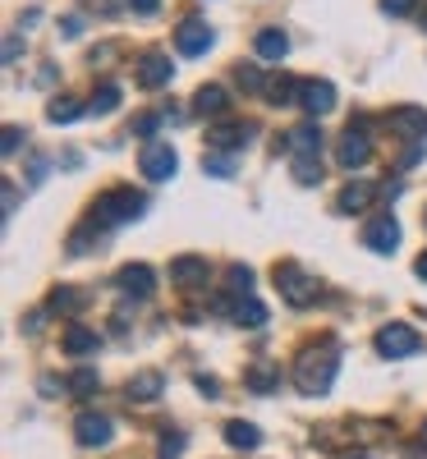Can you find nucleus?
Listing matches in <instances>:
<instances>
[{
  "label": "nucleus",
  "mask_w": 427,
  "mask_h": 459,
  "mask_svg": "<svg viewBox=\"0 0 427 459\" xmlns=\"http://www.w3.org/2000/svg\"><path fill=\"white\" fill-rule=\"evenodd\" d=\"M88 303V294L83 290H74V285H56L51 294H47V313H79Z\"/></svg>",
  "instance_id": "b1692460"
},
{
  "label": "nucleus",
  "mask_w": 427,
  "mask_h": 459,
  "mask_svg": "<svg viewBox=\"0 0 427 459\" xmlns=\"http://www.w3.org/2000/svg\"><path fill=\"white\" fill-rule=\"evenodd\" d=\"M203 170H207V175H216V179H230V175H235V157H221V152H207V157H203Z\"/></svg>",
  "instance_id": "72a5a7b5"
},
{
  "label": "nucleus",
  "mask_w": 427,
  "mask_h": 459,
  "mask_svg": "<svg viewBox=\"0 0 427 459\" xmlns=\"http://www.w3.org/2000/svg\"><path fill=\"white\" fill-rule=\"evenodd\" d=\"M290 170H294L299 184H318V179H322V157H294Z\"/></svg>",
  "instance_id": "7c9ffc66"
},
{
  "label": "nucleus",
  "mask_w": 427,
  "mask_h": 459,
  "mask_svg": "<svg viewBox=\"0 0 427 459\" xmlns=\"http://www.w3.org/2000/svg\"><path fill=\"white\" fill-rule=\"evenodd\" d=\"M271 276H276V290H281V299L290 303V308H313V303L322 299V285L308 276L299 262H276Z\"/></svg>",
  "instance_id": "f03ea898"
},
{
  "label": "nucleus",
  "mask_w": 427,
  "mask_h": 459,
  "mask_svg": "<svg viewBox=\"0 0 427 459\" xmlns=\"http://www.w3.org/2000/svg\"><path fill=\"white\" fill-rule=\"evenodd\" d=\"M368 157H372V143H368V134H363V120H349L344 138L336 143L340 170H359V166H368Z\"/></svg>",
  "instance_id": "423d86ee"
},
{
  "label": "nucleus",
  "mask_w": 427,
  "mask_h": 459,
  "mask_svg": "<svg viewBox=\"0 0 427 459\" xmlns=\"http://www.w3.org/2000/svg\"><path fill=\"white\" fill-rule=\"evenodd\" d=\"M97 386H101V377H97L92 368H79V372L69 377V391H74V395H92Z\"/></svg>",
  "instance_id": "473e14b6"
},
{
  "label": "nucleus",
  "mask_w": 427,
  "mask_h": 459,
  "mask_svg": "<svg viewBox=\"0 0 427 459\" xmlns=\"http://www.w3.org/2000/svg\"><path fill=\"white\" fill-rule=\"evenodd\" d=\"M377 194H381L377 184H368V179H349V184L340 188V198H336V212H344V216L368 212V207L377 203Z\"/></svg>",
  "instance_id": "2eb2a0df"
},
{
  "label": "nucleus",
  "mask_w": 427,
  "mask_h": 459,
  "mask_svg": "<svg viewBox=\"0 0 427 459\" xmlns=\"http://www.w3.org/2000/svg\"><path fill=\"white\" fill-rule=\"evenodd\" d=\"M225 446L230 450H257L262 446V432L253 423H244V418H230V423H225Z\"/></svg>",
  "instance_id": "4be33fe9"
},
{
  "label": "nucleus",
  "mask_w": 427,
  "mask_h": 459,
  "mask_svg": "<svg viewBox=\"0 0 427 459\" xmlns=\"http://www.w3.org/2000/svg\"><path fill=\"white\" fill-rule=\"evenodd\" d=\"M386 125H391V134H400V138L427 143V110L423 106H396V110H386Z\"/></svg>",
  "instance_id": "9d476101"
},
{
  "label": "nucleus",
  "mask_w": 427,
  "mask_h": 459,
  "mask_svg": "<svg viewBox=\"0 0 427 459\" xmlns=\"http://www.w3.org/2000/svg\"><path fill=\"white\" fill-rule=\"evenodd\" d=\"M115 106H120V88H115V83H101V88L92 92V101H88L92 115H110Z\"/></svg>",
  "instance_id": "c756f323"
},
{
  "label": "nucleus",
  "mask_w": 427,
  "mask_h": 459,
  "mask_svg": "<svg viewBox=\"0 0 427 459\" xmlns=\"http://www.w3.org/2000/svg\"><path fill=\"white\" fill-rule=\"evenodd\" d=\"M248 134H253L248 120H221V125L207 129V152H225V157H235V152L248 143Z\"/></svg>",
  "instance_id": "0eeeda50"
},
{
  "label": "nucleus",
  "mask_w": 427,
  "mask_h": 459,
  "mask_svg": "<svg viewBox=\"0 0 427 459\" xmlns=\"http://www.w3.org/2000/svg\"><path fill=\"white\" fill-rule=\"evenodd\" d=\"M83 110H88V106H83L79 97H56V101L47 106V120H51V125H74Z\"/></svg>",
  "instance_id": "cd10ccee"
},
{
  "label": "nucleus",
  "mask_w": 427,
  "mask_h": 459,
  "mask_svg": "<svg viewBox=\"0 0 427 459\" xmlns=\"http://www.w3.org/2000/svg\"><path fill=\"white\" fill-rule=\"evenodd\" d=\"M37 326H42V313H28V317H23V331L37 335Z\"/></svg>",
  "instance_id": "de8ad7c7"
},
{
  "label": "nucleus",
  "mask_w": 427,
  "mask_h": 459,
  "mask_svg": "<svg viewBox=\"0 0 427 459\" xmlns=\"http://www.w3.org/2000/svg\"><path fill=\"white\" fill-rule=\"evenodd\" d=\"M299 106L318 120V115H327V110L336 106V88H331L327 79H303V88H299Z\"/></svg>",
  "instance_id": "a211bd4d"
},
{
  "label": "nucleus",
  "mask_w": 427,
  "mask_h": 459,
  "mask_svg": "<svg viewBox=\"0 0 427 459\" xmlns=\"http://www.w3.org/2000/svg\"><path fill=\"white\" fill-rule=\"evenodd\" d=\"M28 134L19 129V125H5V138H0V152H5V157H14V152H19V143H23Z\"/></svg>",
  "instance_id": "c9c22d12"
},
{
  "label": "nucleus",
  "mask_w": 427,
  "mask_h": 459,
  "mask_svg": "<svg viewBox=\"0 0 427 459\" xmlns=\"http://www.w3.org/2000/svg\"><path fill=\"white\" fill-rule=\"evenodd\" d=\"M235 322H240L244 331H262V326H266V303H257L253 294L240 299V303H235Z\"/></svg>",
  "instance_id": "a878e982"
},
{
  "label": "nucleus",
  "mask_w": 427,
  "mask_h": 459,
  "mask_svg": "<svg viewBox=\"0 0 427 459\" xmlns=\"http://www.w3.org/2000/svg\"><path fill=\"white\" fill-rule=\"evenodd\" d=\"M244 386H248L253 395H271V391L281 386V363H276V359L248 363V368H244Z\"/></svg>",
  "instance_id": "dca6fc26"
},
{
  "label": "nucleus",
  "mask_w": 427,
  "mask_h": 459,
  "mask_svg": "<svg viewBox=\"0 0 427 459\" xmlns=\"http://www.w3.org/2000/svg\"><path fill=\"white\" fill-rule=\"evenodd\" d=\"M381 10H386V14H396V19H405V14L418 10V0H381Z\"/></svg>",
  "instance_id": "58836bf2"
},
{
  "label": "nucleus",
  "mask_w": 427,
  "mask_h": 459,
  "mask_svg": "<svg viewBox=\"0 0 427 459\" xmlns=\"http://www.w3.org/2000/svg\"><path fill=\"white\" fill-rule=\"evenodd\" d=\"M179 450H184V437H179L175 428H166V432H161V459H175Z\"/></svg>",
  "instance_id": "e433bc0d"
},
{
  "label": "nucleus",
  "mask_w": 427,
  "mask_h": 459,
  "mask_svg": "<svg viewBox=\"0 0 427 459\" xmlns=\"http://www.w3.org/2000/svg\"><path fill=\"white\" fill-rule=\"evenodd\" d=\"M344 459H368V455H344Z\"/></svg>",
  "instance_id": "8fccbe9b"
},
{
  "label": "nucleus",
  "mask_w": 427,
  "mask_h": 459,
  "mask_svg": "<svg viewBox=\"0 0 427 459\" xmlns=\"http://www.w3.org/2000/svg\"><path fill=\"white\" fill-rule=\"evenodd\" d=\"M83 5H88V10H97L101 19H115V14H120V10L129 5V0H83Z\"/></svg>",
  "instance_id": "f704fd0d"
},
{
  "label": "nucleus",
  "mask_w": 427,
  "mask_h": 459,
  "mask_svg": "<svg viewBox=\"0 0 427 459\" xmlns=\"http://www.w3.org/2000/svg\"><path fill=\"white\" fill-rule=\"evenodd\" d=\"M110 418L106 413H92V409H83L79 418H74V441H79V446H110Z\"/></svg>",
  "instance_id": "9b49d317"
},
{
  "label": "nucleus",
  "mask_w": 427,
  "mask_h": 459,
  "mask_svg": "<svg viewBox=\"0 0 427 459\" xmlns=\"http://www.w3.org/2000/svg\"><path fill=\"white\" fill-rule=\"evenodd\" d=\"M363 244H368L372 253H391V248L400 244V221H396L391 212H377V216L363 225Z\"/></svg>",
  "instance_id": "6e6552de"
},
{
  "label": "nucleus",
  "mask_w": 427,
  "mask_h": 459,
  "mask_svg": "<svg viewBox=\"0 0 427 459\" xmlns=\"http://www.w3.org/2000/svg\"><path fill=\"white\" fill-rule=\"evenodd\" d=\"M336 372H340V344L331 335H322V340H313V344H303V350H299V359H294V386L303 395H327Z\"/></svg>",
  "instance_id": "f257e3e1"
},
{
  "label": "nucleus",
  "mask_w": 427,
  "mask_h": 459,
  "mask_svg": "<svg viewBox=\"0 0 427 459\" xmlns=\"http://www.w3.org/2000/svg\"><path fill=\"white\" fill-rule=\"evenodd\" d=\"M138 166H143V175H147L152 184H166V179L179 170V157H175L170 143L152 138V143H143V152H138Z\"/></svg>",
  "instance_id": "39448f33"
},
{
  "label": "nucleus",
  "mask_w": 427,
  "mask_h": 459,
  "mask_svg": "<svg viewBox=\"0 0 427 459\" xmlns=\"http://www.w3.org/2000/svg\"><path fill=\"white\" fill-rule=\"evenodd\" d=\"M299 79H290V74H281V79H271L266 83V97H271V106H299Z\"/></svg>",
  "instance_id": "bb28decb"
},
{
  "label": "nucleus",
  "mask_w": 427,
  "mask_h": 459,
  "mask_svg": "<svg viewBox=\"0 0 427 459\" xmlns=\"http://www.w3.org/2000/svg\"><path fill=\"white\" fill-rule=\"evenodd\" d=\"M423 28H427V14H423Z\"/></svg>",
  "instance_id": "3c124183"
},
{
  "label": "nucleus",
  "mask_w": 427,
  "mask_h": 459,
  "mask_svg": "<svg viewBox=\"0 0 427 459\" xmlns=\"http://www.w3.org/2000/svg\"><path fill=\"white\" fill-rule=\"evenodd\" d=\"M129 10H138V14H157V10H161V0H129Z\"/></svg>",
  "instance_id": "a18cd8bd"
},
{
  "label": "nucleus",
  "mask_w": 427,
  "mask_h": 459,
  "mask_svg": "<svg viewBox=\"0 0 427 459\" xmlns=\"http://www.w3.org/2000/svg\"><path fill=\"white\" fill-rule=\"evenodd\" d=\"M157 125H161V115H138V120H134L129 129H134L138 138H147V143H152V134H157Z\"/></svg>",
  "instance_id": "4c0bfd02"
},
{
  "label": "nucleus",
  "mask_w": 427,
  "mask_h": 459,
  "mask_svg": "<svg viewBox=\"0 0 427 459\" xmlns=\"http://www.w3.org/2000/svg\"><path fill=\"white\" fill-rule=\"evenodd\" d=\"M253 51H257V60H271V65H281V60L290 56V37H285L281 28H262V32L253 37Z\"/></svg>",
  "instance_id": "aec40b11"
},
{
  "label": "nucleus",
  "mask_w": 427,
  "mask_h": 459,
  "mask_svg": "<svg viewBox=\"0 0 427 459\" xmlns=\"http://www.w3.org/2000/svg\"><path fill=\"white\" fill-rule=\"evenodd\" d=\"M65 391H69V381H56V377H42V395H47V400H60Z\"/></svg>",
  "instance_id": "79ce46f5"
},
{
  "label": "nucleus",
  "mask_w": 427,
  "mask_h": 459,
  "mask_svg": "<svg viewBox=\"0 0 427 459\" xmlns=\"http://www.w3.org/2000/svg\"><path fill=\"white\" fill-rule=\"evenodd\" d=\"M19 51H23V37H19V32H10V42H5V65H14V60H19Z\"/></svg>",
  "instance_id": "c03bdc74"
},
{
  "label": "nucleus",
  "mask_w": 427,
  "mask_h": 459,
  "mask_svg": "<svg viewBox=\"0 0 427 459\" xmlns=\"http://www.w3.org/2000/svg\"><path fill=\"white\" fill-rule=\"evenodd\" d=\"M235 83H240L244 92H262V88H266V79H262L257 65H235Z\"/></svg>",
  "instance_id": "2f4dec72"
},
{
  "label": "nucleus",
  "mask_w": 427,
  "mask_h": 459,
  "mask_svg": "<svg viewBox=\"0 0 427 459\" xmlns=\"http://www.w3.org/2000/svg\"><path fill=\"white\" fill-rule=\"evenodd\" d=\"M60 344H65V354L83 359V354H92V350H97V331H92V326H83V322H69Z\"/></svg>",
  "instance_id": "412c9836"
},
{
  "label": "nucleus",
  "mask_w": 427,
  "mask_h": 459,
  "mask_svg": "<svg viewBox=\"0 0 427 459\" xmlns=\"http://www.w3.org/2000/svg\"><path fill=\"white\" fill-rule=\"evenodd\" d=\"M423 221H427V212H423Z\"/></svg>",
  "instance_id": "603ef678"
},
{
  "label": "nucleus",
  "mask_w": 427,
  "mask_h": 459,
  "mask_svg": "<svg viewBox=\"0 0 427 459\" xmlns=\"http://www.w3.org/2000/svg\"><path fill=\"white\" fill-rule=\"evenodd\" d=\"M212 28L203 23V19H184L179 28H175V47H179V56H207L212 51Z\"/></svg>",
  "instance_id": "f8f14e48"
},
{
  "label": "nucleus",
  "mask_w": 427,
  "mask_h": 459,
  "mask_svg": "<svg viewBox=\"0 0 427 459\" xmlns=\"http://www.w3.org/2000/svg\"><path fill=\"white\" fill-rule=\"evenodd\" d=\"M414 272H418V276H423V281H427V253H423V257H418V262H414Z\"/></svg>",
  "instance_id": "09e8293b"
},
{
  "label": "nucleus",
  "mask_w": 427,
  "mask_h": 459,
  "mask_svg": "<svg viewBox=\"0 0 427 459\" xmlns=\"http://www.w3.org/2000/svg\"><path fill=\"white\" fill-rule=\"evenodd\" d=\"M285 147L294 152V157H322V125L318 120H303L285 134Z\"/></svg>",
  "instance_id": "f3484780"
},
{
  "label": "nucleus",
  "mask_w": 427,
  "mask_h": 459,
  "mask_svg": "<svg viewBox=\"0 0 427 459\" xmlns=\"http://www.w3.org/2000/svg\"><path fill=\"white\" fill-rule=\"evenodd\" d=\"M372 344H377L381 359H409V354H418L423 335H418L409 322H386V326L372 335Z\"/></svg>",
  "instance_id": "20e7f679"
},
{
  "label": "nucleus",
  "mask_w": 427,
  "mask_h": 459,
  "mask_svg": "<svg viewBox=\"0 0 427 459\" xmlns=\"http://www.w3.org/2000/svg\"><path fill=\"white\" fill-rule=\"evenodd\" d=\"M0 203H5V216H14V207H19V188L5 179V184H0Z\"/></svg>",
  "instance_id": "ea45409f"
},
{
  "label": "nucleus",
  "mask_w": 427,
  "mask_h": 459,
  "mask_svg": "<svg viewBox=\"0 0 427 459\" xmlns=\"http://www.w3.org/2000/svg\"><path fill=\"white\" fill-rule=\"evenodd\" d=\"M405 459H427V441H409L405 446Z\"/></svg>",
  "instance_id": "49530a36"
},
{
  "label": "nucleus",
  "mask_w": 427,
  "mask_h": 459,
  "mask_svg": "<svg viewBox=\"0 0 427 459\" xmlns=\"http://www.w3.org/2000/svg\"><path fill=\"white\" fill-rule=\"evenodd\" d=\"M225 281H230V294H240V299H248L253 294V266H244V262H235L225 272Z\"/></svg>",
  "instance_id": "c85d7f7f"
},
{
  "label": "nucleus",
  "mask_w": 427,
  "mask_h": 459,
  "mask_svg": "<svg viewBox=\"0 0 427 459\" xmlns=\"http://www.w3.org/2000/svg\"><path fill=\"white\" fill-rule=\"evenodd\" d=\"M97 244H101V221H97V216H92L88 225H79V230H74V235H69V253H74V257L92 253Z\"/></svg>",
  "instance_id": "393cba45"
},
{
  "label": "nucleus",
  "mask_w": 427,
  "mask_h": 459,
  "mask_svg": "<svg viewBox=\"0 0 427 459\" xmlns=\"http://www.w3.org/2000/svg\"><path fill=\"white\" fill-rule=\"evenodd\" d=\"M193 110H198V115H225V110H230V97H225V88H216V83H203L198 92H193Z\"/></svg>",
  "instance_id": "5701e85b"
},
{
  "label": "nucleus",
  "mask_w": 427,
  "mask_h": 459,
  "mask_svg": "<svg viewBox=\"0 0 427 459\" xmlns=\"http://www.w3.org/2000/svg\"><path fill=\"white\" fill-rule=\"evenodd\" d=\"M170 79H175V65H170L161 51H147V56L138 60V88L157 92V88H166Z\"/></svg>",
  "instance_id": "4468645a"
},
{
  "label": "nucleus",
  "mask_w": 427,
  "mask_h": 459,
  "mask_svg": "<svg viewBox=\"0 0 427 459\" xmlns=\"http://www.w3.org/2000/svg\"><path fill=\"white\" fill-rule=\"evenodd\" d=\"M115 290L134 294V299H147L152 290H157V276H152L147 262H129V266H120V272H115Z\"/></svg>",
  "instance_id": "ddd939ff"
},
{
  "label": "nucleus",
  "mask_w": 427,
  "mask_h": 459,
  "mask_svg": "<svg viewBox=\"0 0 427 459\" xmlns=\"http://www.w3.org/2000/svg\"><path fill=\"white\" fill-rule=\"evenodd\" d=\"M97 221L101 225H129V221H138L143 212H147V198L138 194V188H129V184H120V188H106V194L97 198Z\"/></svg>",
  "instance_id": "7ed1b4c3"
},
{
  "label": "nucleus",
  "mask_w": 427,
  "mask_h": 459,
  "mask_svg": "<svg viewBox=\"0 0 427 459\" xmlns=\"http://www.w3.org/2000/svg\"><path fill=\"white\" fill-rule=\"evenodd\" d=\"M193 381H198V391H203L207 400H216V395H221V381H216V377H203V372H198Z\"/></svg>",
  "instance_id": "37998d69"
},
{
  "label": "nucleus",
  "mask_w": 427,
  "mask_h": 459,
  "mask_svg": "<svg viewBox=\"0 0 427 459\" xmlns=\"http://www.w3.org/2000/svg\"><path fill=\"white\" fill-rule=\"evenodd\" d=\"M207 276H212V266H207V257H198V253H179V257L170 262V281H175L179 290H203Z\"/></svg>",
  "instance_id": "1a4fd4ad"
},
{
  "label": "nucleus",
  "mask_w": 427,
  "mask_h": 459,
  "mask_svg": "<svg viewBox=\"0 0 427 459\" xmlns=\"http://www.w3.org/2000/svg\"><path fill=\"white\" fill-rule=\"evenodd\" d=\"M47 170H51V161H47V157H32V166H28V184H42V179H47Z\"/></svg>",
  "instance_id": "a19ab883"
},
{
  "label": "nucleus",
  "mask_w": 427,
  "mask_h": 459,
  "mask_svg": "<svg viewBox=\"0 0 427 459\" xmlns=\"http://www.w3.org/2000/svg\"><path fill=\"white\" fill-rule=\"evenodd\" d=\"M161 391H166V377L147 368V372L129 377V386H125V400H129V404H152V400H157Z\"/></svg>",
  "instance_id": "6ab92c4d"
}]
</instances>
